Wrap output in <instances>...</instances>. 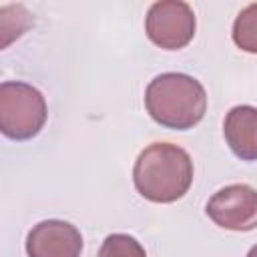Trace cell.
I'll use <instances>...</instances> for the list:
<instances>
[{"label":"cell","mask_w":257,"mask_h":257,"mask_svg":"<svg viewBox=\"0 0 257 257\" xmlns=\"http://www.w3.org/2000/svg\"><path fill=\"white\" fill-rule=\"evenodd\" d=\"M193 161L185 149L173 143H151L133 167L137 193L151 203H175L193 185Z\"/></svg>","instance_id":"obj_1"},{"label":"cell","mask_w":257,"mask_h":257,"mask_svg":"<svg viewBox=\"0 0 257 257\" xmlns=\"http://www.w3.org/2000/svg\"><path fill=\"white\" fill-rule=\"evenodd\" d=\"M145 106L157 124L189 131L207 112V92L197 78L185 72H163L149 82Z\"/></svg>","instance_id":"obj_2"},{"label":"cell","mask_w":257,"mask_h":257,"mask_svg":"<svg viewBox=\"0 0 257 257\" xmlns=\"http://www.w3.org/2000/svg\"><path fill=\"white\" fill-rule=\"evenodd\" d=\"M48 116L42 92L22 80H4L0 84V131L12 141L34 139Z\"/></svg>","instance_id":"obj_3"},{"label":"cell","mask_w":257,"mask_h":257,"mask_svg":"<svg viewBox=\"0 0 257 257\" xmlns=\"http://www.w3.org/2000/svg\"><path fill=\"white\" fill-rule=\"evenodd\" d=\"M197 20L187 2L161 0L151 4L145 16V32L153 44L163 50H181L195 36Z\"/></svg>","instance_id":"obj_4"},{"label":"cell","mask_w":257,"mask_h":257,"mask_svg":"<svg viewBox=\"0 0 257 257\" xmlns=\"http://www.w3.org/2000/svg\"><path fill=\"white\" fill-rule=\"evenodd\" d=\"M207 217L227 231L257 229V189L245 183H235L219 189L205 205Z\"/></svg>","instance_id":"obj_5"},{"label":"cell","mask_w":257,"mask_h":257,"mask_svg":"<svg viewBox=\"0 0 257 257\" xmlns=\"http://www.w3.org/2000/svg\"><path fill=\"white\" fill-rule=\"evenodd\" d=\"M82 235L62 219H46L36 223L26 235L28 257H80Z\"/></svg>","instance_id":"obj_6"},{"label":"cell","mask_w":257,"mask_h":257,"mask_svg":"<svg viewBox=\"0 0 257 257\" xmlns=\"http://www.w3.org/2000/svg\"><path fill=\"white\" fill-rule=\"evenodd\" d=\"M223 137L231 153L241 161H257V108L233 106L223 120Z\"/></svg>","instance_id":"obj_7"},{"label":"cell","mask_w":257,"mask_h":257,"mask_svg":"<svg viewBox=\"0 0 257 257\" xmlns=\"http://www.w3.org/2000/svg\"><path fill=\"white\" fill-rule=\"evenodd\" d=\"M231 36L237 48L249 54H257V2L245 6L235 16Z\"/></svg>","instance_id":"obj_8"},{"label":"cell","mask_w":257,"mask_h":257,"mask_svg":"<svg viewBox=\"0 0 257 257\" xmlns=\"http://www.w3.org/2000/svg\"><path fill=\"white\" fill-rule=\"evenodd\" d=\"M98 257H147V251L133 235L112 233L102 241Z\"/></svg>","instance_id":"obj_9"},{"label":"cell","mask_w":257,"mask_h":257,"mask_svg":"<svg viewBox=\"0 0 257 257\" xmlns=\"http://www.w3.org/2000/svg\"><path fill=\"white\" fill-rule=\"evenodd\" d=\"M247 257H257V245H253V247L249 249V253H247Z\"/></svg>","instance_id":"obj_10"}]
</instances>
